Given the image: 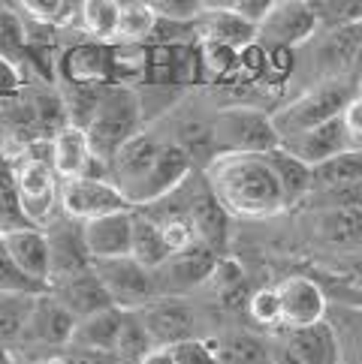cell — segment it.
Returning <instances> with one entry per match:
<instances>
[{
  "label": "cell",
  "mask_w": 362,
  "mask_h": 364,
  "mask_svg": "<svg viewBox=\"0 0 362 364\" xmlns=\"http://www.w3.org/2000/svg\"><path fill=\"white\" fill-rule=\"evenodd\" d=\"M130 256L136 259L139 265H145L148 271H157L166 259L172 256L170 244H166L160 223L154 217H148L145 211L133 208V250Z\"/></svg>",
  "instance_id": "obj_25"
},
{
  "label": "cell",
  "mask_w": 362,
  "mask_h": 364,
  "mask_svg": "<svg viewBox=\"0 0 362 364\" xmlns=\"http://www.w3.org/2000/svg\"><path fill=\"white\" fill-rule=\"evenodd\" d=\"M28 217H24L21 196L16 187V175H12V160L0 154V235L28 229Z\"/></svg>",
  "instance_id": "obj_33"
},
{
  "label": "cell",
  "mask_w": 362,
  "mask_h": 364,
  "mask_svg": "<svg viewBox=\"0 0 362 364\" xmlns=\"http://www.w3.org/2000/svg\"><path fill=\"white\" fill-rule=\"evenodd\" d=\"M118 211H133V208L109 178L85 175V178L63 181L61 184V214L63 217L88 223V220L118 214Z\"/></svg>",
  "instance_id": "obj_11"
},
{
  "label": "cell",
  "mask_w": 362,
  "mask_h": 364,
  "mask_svg": "<svg viewBox=\"0 0 362 364\" xmlns=\"http://www.w3.org/2000/svg\"><path fill=\"white\" fill-rule=\"evenodd\" d=\"M139 364H175V355H172V346H154L151 353L142 355Z\"/></svg>",
  "instance_id": "obj_47"
},
{
  "label": "cell",
  "mask_w": 362,
  "mask_h": 364,
  "mask_svg": "<svg viewBox=\"0 0 362 364\" xmlns=\"http://www.w3.org/2000/svg\"><path fill=\"white\" fill-rule=\"evenodd\" d=\"M239 58H242V51H236V48L214 46V43H200V60H202V67L209 70L212 75H217V79L236 70Z\"/></svg>",
  "instance_id": "obj_40"
},
{
  "label": "cell",
  "mask_w": 362,
  "mask_h": 364,
  "mask_svg": "<svg viewBox=\"0 0 362 364\" xmlns=\"http://www.w3.org/2000/svg\"><path fill=\"white\" fill-rule=\"evenodd\" d=\"M217 364H272V341L251 331H232L214 341Z\"/></svg>",
  "instance_id": "obj_29"
},
{
  "label": "cell",
  "mask_w": 362,
  "mask_h": 364,
  "mask_svg": "<svg viewBox=\"0 0 362 364\" xmlns=\"http://www.w3.org/2000/svg\"><path fill=\"white\" fill-rule=\"evenodd\" d=\"M341 124H344L351 151H362V97L359 94L347 102V109L341 112Z\"/></svg>",
  "instance_id": "obj_44"
},
{
  "label": "cell",
  "mask_w": 362,
  "mask_h": 364,
  "mask_svg": "<svg viewBox=\"0 0 362 364\" xmlns=\"http://www.w3.org/2000/svg\"><path fill=\"white\" fill-rule=\"evenodd\" d=\"M314 229L329 247H362L359 211H314Z\"/></svg>",
  "instance_id": "obj_30"
},
{
  "label": "cell",
  "mask_w": 362,
  "mask_h": 364,
  "mask_svg": "<svg viewBox=\"0 0 362 364\" xmlns=\"http://www.w3.org/2000/svg\"><path fill=\"white\" fill-rule=\"evenodd\" d=\"M51 148V168H55L58 181H76V178H85V175H103V168H94V154H90V141L88 133L82 127L67 124L61 127L55 136L48 141Z\"/></svg>",
  "instance_id": "obj_17"
},
{
  "label": "cell",
  "mask_w": 362,
  "mask_h": 364,
  "mask_svg": "<svg viewBox=\"0 0 362 364\" xmlns=\"http://www.w3.org/2000/svg\"><path fill=\"white\" fill-rule=\"evenodd\" d=\"M139 322L154 346H178L200 341V314L187 298L160 295L145 310H139Z\"/></svg>",
  "instance_id": "obj_10"
},
{
  "label": "cell",
  "mask_w": 362,
  "mask_h": 364,
  "mask_svg": "<svg viewBox=\"0 0 362 364\" xmlns=\"http://www.w3.org/2000/svg\"><path fill=\"white\" fill-rule=\"evenodd\" d=\"M121 328H124V310H118V307L100 310V314L85 316V319L76 322L70 346L73 349H88V353L115 355V353H118Z\"/></svg>",
  "instance_id": "obj_23"
},
{
  "label": "cell",
  "mask_w": 362,
  "mask_h": 364,
  "mask_svg": "<svg viewBox=\"0 0 362 364\" xmlns=\"http://www.w3.org/2000/svg\"><path fill=\"white\" fill-rule=\"evenodd\" d=\"M353 97H356L353 87H347L338 79L323 82L317 87H308L305 94L290 100L287 106H281L278 112H272V124H275L281 139L299 136L314 127H323L335 118H341V112L347 109V102Z\"/></svg>",
  "instance_id": "obj_4"
},
{
  "label": "cell",
  "mask_w": 362,
  "mask_h": 364,
  "mask_svg": "<svg viewBox=\"0 0 362 364\" xmlns=\"http://www.w3.org/2000/svg\"><path fill=\"white\" fill-rule=\"evenodd\" d=\"M12 175H16V187L28 223L46 229L61 214V181L51 168V160L33 151H21L12 160Z\"/></svg>",
  "instance_id": "obj_6"
},
{
  "label": "cell",
  "mask_w": 362,
  "mask_h": 364,
  "mask_svg": "<svg viewBox=\"0 0 362 364\" xmlns=\"http://www.w3.org/2000/svg\"><path fill=\"white\" fill-rule=\"evenodd\" d=\"M16 9L24 12L28 21L43 24V28H51V31L70 28L82 16V4H70V0H24Z\"/></svg>",
  "instance_id": "obj_34"
},
{
  "label": "cell",
  "mask_w": 362,
  "mask_h": 364,
  "mask_svg": "<svg viewBox=\"0 0 362 364\" xmlns=\"http://www.w3.org/2000/svg\"><path fill=\"white\" fill-rule=\"evenodd\" d=\"M197 166L170 136L145 127L115 154L106 166V178L118 187L130 208H151L185 184Z\"/></svg>",
  "instance_id": "obj_1"
},
{
  "label": "cell",
  "mask_w": 362,
  "mask_h": 364,
  "mask_svg": "<svg viewBox=\"0 0 362 364\" xmlns=\"http://www.w3.org/2000/svg\"><path fill=\"white\" fill-rule=\"evenodd\" d=\"M284 343L302 364H341V341L329 319L284 334Z\"/></svg>",
  "instance_id": "obj_22"
},
{
  "label": "cell",
  "mask_w": 362,
  "mask_h": 364,
  "mask_svg": "<svg viewBox=\"0 0 362 364\" xmlns=\"http://www.w3.org/2000/svg\"><path fill=\"white\" fill-rule=\"evenodd\" d=\"M266 163L278 178L281 193H284V199H287V208L299 205V202H308V196L314 193V172L311 168H308L305 163H299L296 157H290L284 148L269 151Z\"/></svg>",
  "instance_id": "obj_24"
},
{
  "label": "cell",
  "mask_w": 362,
  "mask_h": 364,
  "mask_svg": "<svg viewBox=\"0 0 362 364\" xmlns=\"http://www.w3.org/2000/svg\"><path fill=\"white\" fill-rule=\"evenodd\" d=\"M118 0H85L82 4V33L88 43L97 46H118Z\"/></svg>",
  "instance_id": "obj_28"
},
{
  "label": "cell",
  "mask_w": 362,
  "mask_h": 364,
  "mask_svg": "<svg viewBox=\"0 0 362 364\" xmlns=\"http://www.w3.org/2000/svg\"><path fill=\"white\" fill-rule=\"evenodd\" d=\"M142 124H145V112H142V97L133 87H127V85H121V87L106 85L103 87L97 109L85 127L94 163L106 168L115 154H118L133 136L142 133Z\"/></svg>",
  "instance_id": "obj_3"
},
{
  "label": "cell",
  "mask_w": 362,
  "mask_h": 364,
  "mask_svg": "<svg viewBox=\"0 0 362 364\" xmlns=\"http://www.w3.org/2000/svg\"><path fill=\"white\" fill-rule=\"evenodd\" d=\"M0 364H28L19 349H9V346H0Z\"/></svg>",
  "instance_id": "obj_48"
},
{
  "label": "cell",
  "mask_w": 362,
  "mask_h": 364,
  "mask_svg": "<svg viewBox=\"0 0 362 364\" xmlns=\"http://www.w3.org/2000/svg\"><path fill=\"white\" fill-rule=\"evenodd\" d=\"M202 178L232 220H272L287 211L266 154H217L202 168Z\"/></svg>",
  "instance_id": "obj_2"
},
{
  "label": "cell",
  "mask_w": 362,
  "mask_h": 364,
  "mask_svg": "<svg viewBox=\"0 0 362 364\" xmlns=\"http://www.w3.org/2000/svg\"><path fill=\"white\" fill-rule=\"evenodd\" d=\"M28 24L19 9L0 6V60L21 73V60L28 58Z\"/></svg>",
  "instance_id": "obj_32"
},
{
  "label": "cell",
  "mask_w": 362,
  "mask_h": 364,
  "mask_svg": "<svg viewBox=\"0 0 362 364\" xmlns=\"http://www.w3.org/2000/svg\"><path fill=\"white\" fill-rule=\"evenodd\" d=\"M217 259L221 256H217L212 247H205L202 241L172 253L157 271H154L157 292L160 295H172V298H187L193 289H202V286L209 283Z\"/></svg>",
  "instance_id": "obj_12"
},
{
  "label": "cell",
  "mask_w": 362,
  "mask_h": 364,
  "mask_svg": "<svg viewBox=\"0 0 362 364\" xmlns=\"http://www.w3.org/2000/svg\"><path fill=\"white\" fill-rule=\"evenodd\" d=\"M193 28H197L200 43H214V46H227L236 51L257 43V28L244 21L242 16H236L229 4H205L202 16L197 18Z\"/></svg>",
  "instance_id": "obj_19"
},
{
  "label": "cell",
  "mask_w": 362,
  "mask_h": 364,
  "mask_svg": "<svg viewBox=\"0 0 362 364\" xmlns=\"http://www.w3.org/2000/svg\"><path fill=\"white\" fill-rule=\"evenodd\" d=\"M248 314L257 325L263 328H281V295H278V286H263L257 289L248 301Z\"/></svg>",
  "instance_id": "obj_38"
},
{
  "label": "cell",
  "mask_w": 362,
  "mask_h": 364,
  "mask_svg": "<svg viewBox=\"0 0 362 364\" xmlns=\"http://www.w3.org/2000/svg\"><path fill=\"white\" fill-rule=\"evenodd\" d=\"M48 292L70 310V314L76 316V322L85 319V316H94V314H100V310L115 307L109 292H106V286H103L100 277L94 274V265H90L88 271H82V274H73L67 280L51 283Z\"/></svg>",
  "instance_id": "obj_20"
},
{
  "label": "cell",
  "mask_w": 362,
  "mask_h": 364,
  "mask_svg": "<svg viewBox=\"0 0 362 364\" xmlns=\"http://www.w3.org/2000/svg\"><path fill=\"white\" fill-rule=\"evenodd\" d=\"M341 184H362V151H344L314 168V193Z\"/></svg>",
  "instance_id": "obj_35"
},
{
  "label": "cell",
  "mask_w": 362,
  "mask_h": 364,
  "mask_svg": "<svg viewBox=\"0 0 362 364\" xmlns=\"http://www.w3.org/2000/svg\"><path fill=\"white\" fill-rule=\"evenodd\" d=\"M82 235H85L90 262L130 256V250H133V211H118V214L88 220V223H82Z\"/></svg>",
  "instance_id": "obj_16"
},
{
  "label": "cell",
  "mask_w": 362,
  "mask_h": 364,
  "mask_svg": "<svg viewBox=\"0 0 362 364\" xmlns=\"http://www.w3.org/2000/svg\"><path fill=\"white\" fill-rule=\"evenodd\" d=\"M272 364H302V361L293 355V349L281 337V341H272Z\"/></svg>",
  "instance_id": "obj_46"
},
{
  "label": "cell",
  "mask_w": 362,
  "mask_h": 364,
  "mask_svg": "<svg viewBox=\"0 0 362 364\" xmlns=\"http://www.w3.org/2000/svg\"><path fill=\"white\" fill-rule=\"evenodd\" d=\"M341 341V364L351 361L362 364V304L359 307H341L338 319L332 322Z\"/></svg>",
  "instance_id": "obj_36"
},
{
  "label": "cell",
  "mask_w": 362,
  "mask_h": 364,
  "mask_svg": "<svg viewBox=\"0 0 362 364\" xmlns=\"http://www.w3.org/2000/svg\"><path fill=\"white\" fill-rule=\"evenodd\" d=\"M73 331H76V316L51 292L36 295L31 319H28V331L19 353L24 358H31L33 353L43 355H63L73 343Z\"/></svg>",
  "instance_id": "obj_9"
},
{
  "label": "cell",
  "mask_w": 362,
  "mask_h": 364,
  "mask_svg": "<svg viewBox=\"0 0 362 364\" xmlns=\"http://www.w3.org/2000/svg\"><path fill=\"white\" fill-rule=\"evenodd\" d=\"M33 301H36V295H28V292H4V289H0V346L21 349V341H24V331H28V319H31Z\"/></svg>",
  "instance_id": "obj_27"
},
{
  "label": "cell",
  "mask_w": 362,
  "mask_h": 364,
  "mask_svg": "<svg viewBox=\"0 0 362 364\" xmlns=\"http://www.w3.org/2000/svg\"><path fill=\"white\" fill-rule=\"evenodd\" d=\"M278 295H281V328L287 331L311 328L329 314V298L314 277L305 274L284 277L278 283Z\"/></svg>",
  "instance_id": "obj_14"
},
{
  "label": "cell",
  "mask_w": 362,
  "mask_h": 364,
  "mask_svg": "<svg viewBox=\"0 0 362 364\" xmlns=\"http://www.w3.org/2000/svg\"><path fill=\"white\" fill-rule=\"evenodd\" d=\"M154 12L160 21H172V24H197L202 16V0H151Z\"/></svg>",
  "instance_id": "obj_39"
},
{
  "label": "cell",
  "mask_w": 362,
  "mask_h": 364,
  "mask_svg": "<svg viewBox=\"0 0 362 364\" xmlns=\"http://www.w3.org/2000/svg\"><path fill=\"white\" fill-rule=\"evenodd\" d=\"M317 18L311 4L302 0H275L266 21L257 28V43L266 48H296L317 33Z\"/></svg>",
  "instance_id": "obj_13"
},
{
  "label": "cell",
  "mask_w": 362,
  "mask_h": 364,
  "mask_svg": "<svg viewBox=\"0 0 362 364\" xmlns=\"http://www.w3.org/2000/svg\"><path fill=\"white\" fill-rule=\"evenodd\" d=\"M281 148L290 154V157H296L299 163H305L308 168L323 166L335 160L338 154L351 151V145H347V133H344V124L341 118H335L329 124L323 127H314L308 129V133H299V136H290V139H281Z\"/></svg>",
  "instance_id": "obj_18"
},
{
  "label": "cell",
  "mask_w": 362,
  "mask_h": 364,
  "mask_svg": "<svg viewBox=\"0 0 362 364\" xmlns=\"http://www.w3.org/2000/svg\"><path fill=\"white\" fill-rule=\"evenodd\" d=\"M157 12L145 0H124L118 9V43L142 46L157 31Z\"/></svg>",
  "instance_id": "obj_31"
},
{
  "label": "cell",
  "mask_w": 362,
  "mask_h": 364,
  "mask_svg": "<svg viewBox=\"0 0 362 364\" xmlns=\"http://www.w3.org/2000/svg\"><path fill=\"white\" fill-rule=\"evenodd\" d=\"M242 286V268L236 259H229V256H221L217 259V265L212 271V277L209 283H205V289H212L214 295H229L232 289H239Z\"/></svg>",
  "instance_id": "obj_42"
},
{
  "label": "cell",
  "mask_w": 362,
  "mask_h": 364,
  "mask_svg": "<svg viewBox=\"0 0 362 364\" xmlns=\"http://www.w3.org/2000/svg\"><path fill=\"white\" fill-rule=\"evenodd\" d=\"M272 4H275V0H232L229 6H232V12H236V16H242L248 24L260 28V24L266 21V16H269Z\"/></svg>",
  "instance_id": "obj_45"
},
{
  "label": "cell",
  "mask_w": 362,
  "mask_h": 364,
  "mask_svg": "<svg viewBox=\"0 0 362 364\" xmlns=\"http://www.w3.org/2000/svg\"><path fill=\"white\" fill-rule=\"evenodd\" d=\"M170 199H175V205L181 208V214L190 220L197 238L205 247H212L217 256H224L227 241H229V220L232 217L221 208V202L214 199V193H212L209 184H205L202 172H193Z\"/></svg>",
  "instance_id": "obj_7"
},
{
  "label": "cell",
  "mask_w": 362,
  "mask_h": 364,
  "mask_svg": "<svg viewBox=\"0 0 362 364\" xmlns=\"http://www.w3.org/2000/svg\"><path fill=\"white\" fill-rule=\"evenodd\" d=\"M311 9L317 24H326V28H344L362 18V4H311Z\"/></svg>",
  "instance_id": "obj_41"
},
{
  "label": "cell",
  "mask_w": 362,
  "mask_h": 364,
  "mask_svg": "<svg viewBox=\"0 0 362 364\" xmlns=\"http://www.w3.org/2000/svg\"><path fill=\"white\" fill-rule=\"evenodd\" d=\"M172 355H175V364H217V346L214 341L200 337V341L172 346Z\"/></svg>",
  "instance_id": "obj_43"
},
{
  "label": "cell",
  "mask_w": 362,
  "mask_h": 364,
  "mask_svg": "<svg viewBox=\"0 0 362 364\" xmlns=\"http://www.w3.org/2000/svg\"><path fill=\"white\" fill-rule=\"evenodd\" d=\"M4 238V247L24 277H31L33 283H40L48 289V277H51V256H48V238L43 229L28 226L19 232H9Z\"/></svg>",
  "instance_id": "obj_21"
},
{
  "label": "cell",
  "mask_w": 362,
  "mask_h": 364,
  "mask_svg": "<svg viewBox=\"0 0 362 364\" xmlns=\"http://www.w3.org/2000/svg\"><path fill=\"white\" fill-rule=\"evenodd\" d=\"M314 211H359L362 214V184H341L317 190L308 196Z\"/></svg>",
  "instance_id": "obj_37"
},
{
  "label": "cell",
  "mask_w": 362,
  "mask_h": 364,
  "mask_svg": "<svg viewBox=\"0 0 362 364\" xmlns=\"http://www.w3.org/2000/svg\"><path fill=\"white\" fill-rule=\"evenodd\" d=\"M217 154H269L281 148L272 112L254 106H229L212 118Z\"/></svg>",
  "instance_id": "obj_5"
},
{
  "label": "cell",
  "mask_w": 362,
  "mask_h": 364,
  "mask_svg": "<svg viewBox=\"0 0 362 364\" xmlns=\"http://www.w3.org/2000/svg\"><path fill=\"white\" fill-rule=\"evenodd\" d=\"M67 73L76 87H97L106 82V75L112 70V58H109V46H97V43H82L76 46L67 55Z\"/></svg>",
  "instance_id": "obj_26"
},
{
  "label": "cell",
  "mask_w": 362,
  "mask_h": 364,
  "mask_svg": "<svg viewBox=\"0 0 362 364\" xmlns=\"http://www.w3.org/2000/svg\"><path fill=\"white\" fill-rule=\"evenodd\" d=\"M356 280L362 283V259H359V268H356Z\"/></svg>",
  "instance_id": "obj_49"
},
{
  "label": "cell",
  "mask_w": 362,
  "mask_h": 364,
  "mask_svg": "<svg viewBox=\"0 0 362 364\" xmlns=\"http://www.w3.org/2000/svg\"><path fill=\"white\" fill-rule=\"evenodd\" d=\"M43 232L48 238V256H51L48 286L58 283V280H67L73 274H82V271H88L90 265H94V262H90V256H88L79 220H70V217L58 214Z\"/></svg>",
  "instance_id": "obj_15"
},
{
  "label": "cell",
  "mask_w": 362,
  "mask_h": 364,
  "mask_svg": "<svg viewBox=\"0 0 362 364\" xmlns=\"http://www.w3.org/2000/svg\"><path fill=\"white\" fill-rule=\"evenodd\" d=\"M94 274L100 277L103 286H106L112 304L118 310H124V314H139V310H145L151 301L160 298L154 271L139 265L133 256L94 262Z\"/></svg>",
  "instance_id": "obj_8"
}]
</instances>
